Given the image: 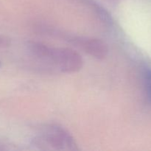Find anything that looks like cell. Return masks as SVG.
Listing matches in <instances>:
<instances>
[{
    "label": "cell",
    "instance_id": "cell-1",
    "mask_svg": "<svg viewBox=\"0 0 151 151\" xmlns=\"http://www.w3.org/2000/svg\"><path fill=\"white\" fill-rule=\"evenodd\" d=\"M47 53L52 57L53 60L62 71L75 72L80 69L82 66V59L81 58V56L72 50L58 49L53 51L47 48Z\"/></svg>",
    "mask_w": 151,
    "mask_h": 151
},
{
    "label": "cell",
    "instance_id": "cell-2",
    "mask_svg": "<svg viewBox=\"0 0 151 151\" xmlns=\"http://www.w3.org/2000/svg\"><path fill=\"white\" fill-rule=\"evenodd\" d=\"M82 46L86 51L99 58H104L108 51L106 44L98 40H86L82 43Z\"/></svg>",
    "mask_w": 151,
    "mask_h": 151
},
{
    "label": "cell",
    "instance_id": "cell-3",
    "mask_svg": "<svg viewBox=\"0 0 151 151\" xmlns=\"http://www.w3.org/2000/svg\"><path fill=\"white\" fill-rule=\"evenodd\" d=\"M145 91L147 98L151 103V72H148L145 75Z\"/></svg>",
    "mask_w": 151,
    "mask_h": 151
},
{
    "label": "cell",
    "instance_id": "cell-4",
    "mask_svg": "<svg viewBox=\"0 0 151 151\" xmlns=\"http://www.w3.org/2000/svg\"><path fill=\"white\" fill-rule=\"evenodd\" d=\"M7 41L6 38H3V37L0 36V47H4V46L7 45Z\"/></svg>",
    "mask_w": 151,
    "mask_h": 151
}]
</instances>
